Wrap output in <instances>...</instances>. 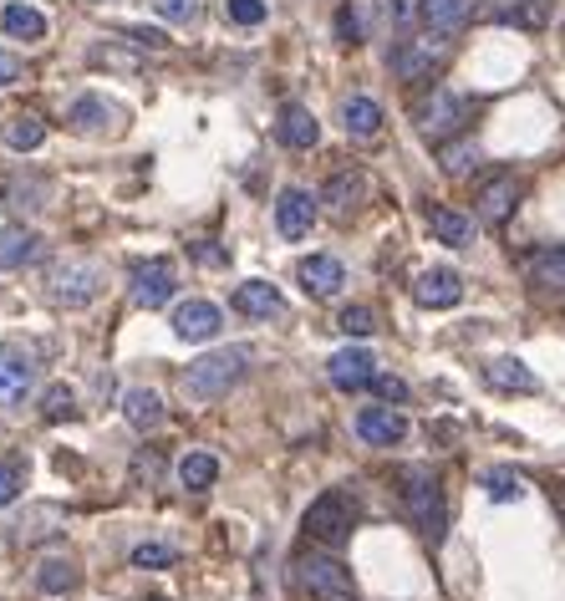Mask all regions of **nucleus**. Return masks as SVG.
Instances as JSON below:
<instances>
[{"mask_svg": "<svg viewBox=\"0 0 565 601\" xmlns=\"http://www.w3.org/2000/svg\"><path fill=\"white\" fill-rule=\"evenodd\" d=\"M398 495H402V510L408 520L418 525V535L438 546L444 530H449V500H444V479L433 474L428 464H408L398 469Z\"/></svg>", "mask_w": 565, "mask_h": 601, "instance_id": "nucleus-1", "label": "nucleus"}, {"mask_svg": "<svg viewBox=\"0 0 565 601\" xmlns=\"http://www.w3.org/2000/svg\"><path fill=\"white\" fill-rule=\"evenodd\" d=\"M249 362H255V351H249V347H219V351H209V357H200V362H189V372H183V393H189L194 402L224 398L234 383H245Z\"/></svg>", "mask_w": 565, "mask_h": 601, "instance_id": "nucleus-2", "label": "nucleus"}, {"mask_svg": "<svg viewBox=\"0 0 565 601\" xmlns=\"http://www.w3.org/2000/svg\"><path fill=\"white\" fill-rule=\"evenodd\" d=\"M357 520H362V504L351 489H326L317 500L306 504V520H300V530L311 535L317 546L336 551V546H347L351 530H357Z\"/></svg>", "mask_w": 565, "mask_h": 601, "instance_id": "nucleus-3", "label": "nucleus"}, {"mask_svg": "<svg viewBox=\"0 0 565 601\" xmlns=\"http://www.w3.org/2000/svg\"><path fill=\"white\" fill-rule=\"evenodd\" d=\"M468 117H474V102H468L464 92H453V87H433V92H423L418 107H413L418 133L428 138V143H449V138H459L468 128Z\"/></svg>", "mask_w": 565, "mask_h": 601, "instance_id": "nucleus-4", "label": "nucleus"}, {"mask_svg": "<svg viewBox=\"0 0 565 601\" xmlns=\"http://www.w3.org/2000/svg\"><path fill=\"white\" fill-rule=\"evenodd\" d=\"M296 586L311 601H357V591H351V571L342 566L326 546L296 555Z\"/></svg>", "mask_w": 565, "mask_h": 601, "instance_id": "nucleus-5", "label": "nucleus"}, {"mask_svg": "<svg viewBox=\"0 0 565 601\" xmlns=\"http://www.w3.org/2000/svg\"><path fill=\"white\" fill-rule=\"evenodd\" d=\"M444 62H449V36L444 31L402 36L398 47H393V72H398V82H428Z\"/></svg>", "mask_w": 565, "mask_h": 601, "instance_id": "nucleus-6", "label": "nucleus"}, {"mask_svg": "<svg viewBox=\"0 0 565 601\" xmlns=\"http://www.w3.org/2000/svg\"><path fill=\"white\" fill-rule=\"evenodd\" d=\"M102 266H92V260H62V266L47 276V291L56 306H67V311H82V306H92V300L102 296Z\"/></svg>", "mask_w": 565, "mask_h": 601, "instance_id": "nucleus-7", "label": "nucleus"}, {"mask_svg": "<svg viewBox=\"0 0 565 601\" xmlns=\"http://www.w3.org/2000/svg\"><path fill=\"white\" fill-rule=\"evenodd\" d=\"M174 291H179V270H174V260L153 255V260H138V266H133V300L143 306V311L168 306Z\"/></svg>", "mask_w": 565, "mask_h": 601, "instance_id": "nucleus-8", "label": "nucleus"}, {"mask_svg": "<svg viewBox=\"0 0 565 601\" xmlns=\"http://www.w3.org/2000/svg\"><path fill=\"white\" fill-rule=\"evenodd\" d=\"M36 387V357L16 342H0V408H21Z\"/></svg>", "mask_w": 565, "mask_h": 601, "instance_id": "nucleus-9", "label": "nucleus"}, {"mask_svg": "<svg viewBox=\"0 0 565 601\" xmlns=\"http://www.w3.org/2000/svg\"><path fill=\"white\" fill-rule=\"evenodd\" d=\"M519 200H525V184H519L515 174H495V179L474 194V215H479V225L499 230V225H510V215L519 209Z\"/></svg>", "mask_w": 565, "mask_h": 601, "instance_id": "nucleus-10", "label": "nucleus"}, {"mask_svg": "<svg viewBox=\"0 0 565 601\" xmlns=\"http://www.w3.org/2000/svg\"><path fill=\"white\" fill-rule=\"evenodd\" d=\"M413 300L423 306V311H449V306L464 300V276H459L453 266H428L413 281Z\"/></svg>", "mask_w": 565, "mask_h": 601, "instance_id": "nucleus-11", "label": "nucleus"}, {"mask_svg": "<svg viewBox=\"0 0 565 601\" xmlns=\"http://www.w3.org/2000/svg\"><path fill=\"white\" fill-rule=\"evenodd\" d=\"M317 194H306V189H281L275 194V234L281 240H306L311 225H317Z\"/></svg>", "mask_w": 565, "mask_h": 601, "instance_id": "nucleus-12", "label": "nucleus"}, {"mask_svg": "<svg viewBox=\"0 0 565 601\" xmlns=\"http://www.w3.org/2000/svg\"><path fill=\"white\" fill-rule=\"evenodd\" d=\"M326 378H332V387H342V393L372 387V378H377V357H372L367 347H342V351H332Z\"/></svg>", "mask_w": 565, "mask_h": 601, "instance_id": "nucleus-13", "label": "nucleus"}, {"mask_svg": "<svg viewBox=\"0 0 565 601\" xmlns=\"http://www.w3.org/2000/svg\"><path fill=\"white\" fill-rule=\"evenodd\" d=\"M357 438L362 444H372V449H393V444H402L408 438V418L398 413V408H362L357 413Z\"/></svg>", "mask_w": 565, "mask_h": 601, "instance_id": "nucleus-14", "label": "nucleus"}, {"mask_svg": "<svg viewBox=\"0 0 565 601\" xmlns=\"http://www.w3.org/2000/svg\"><path fill=\"white\" fill-rule=\"evenodd\" d=\"M224 317H219L215 300H183L179 311H174V336L179 342H215Z\"/></svg>", "mask_w": 565, "mask_h": 601, "instance_id": "nucleus-15", "label": "nucleus"}, {"mask_svg": "<svg viewBox=\"0 0 565 601\" xmlns=\"http://www.w3.org/2000/svg\"><path fill=\"white\" fill-rule=\"evenodd\" d=\"M525 281L540 296H565V245H540L525 260Z\"/></svg>", "mask_w": 565, "mask_h": 601, "instance_id": "nucleus-16", "label": "nucleus"}, {"mask_svg": "<svg viewBox=\"0 0 565 601\" xmlns=\"http://www.w3.org/2000/svg\"><path fill=\"white\" fill-rule=\"evenodd\" d=\"M367 200V174L362 168H336L332 179H326V189H321V204L332 209V215H357Z\"/></svg>", "mask_w": 565, "mask_h": 601, "instance_id": "nucleus-17", "label": "nucleus"}, {"mask_svg": "<svg viewBox=\"0 0 565 601\" xmlns=\"http://www.w3.org/2000/svg\"><path fill=\"white\" fill-rule=\"evenodd\" d=\"M296 276H300V285H306V296H317V300L336 296V291L347 285V266H342L336 255H306L296 266Z\"/></svg>", "mask_w": 565, "mask_h": 601, "instance_id": "nucleus-18", "label": "nucleus"}, {"mask_svg": "<svg viewBox=\"0 0 565 601\" xmlns=\"http://www.w3.org/2000/svg\"><path fill=\"white\" fill-rule=\"evenodd\" d=\"M275 138H281L285 149H296V153L317 149V143H321L317 113H311V107H300V102H285V107H281V123H275Z\"/></svg>", "mask_w": 565, "mask_h": 601, "instance_id": "nucleus-19", "label": "nucleus"}, {"mask_svg": "<svg viewBox=\"0 0 565 601\" xmlns=\"http://www.w3.org/2000/svg\"><path fill=\"white\" fill-rule=\"evenodd\" d=\"M47 240L26 225H0V270H26L31 260H41Z\"/></svg>", "mask_w": 565, "mask_h": 601, "instance_id": "nucleus-20", "label": "nucleus"}, {"mask_svg": "<svg viewBox=\"0 0 565 601\" xmlns=\"http://www.w3.org/2000/svg\"><path fill=\"white\" fill-rule=\"evenodd\" d=\"M67 123L77 128V133L98 138V133H113L117 123H123V113H117L107 98H92V92H87V98H77V102L67 107Z\"/></svg>", "mask_w": 565, "mask_h": 601, "instance_id": "nucleus-21", "label": "nucleus"}, {"mask_svg": "<svg viewBox=\"0 0 565 601\" xmlns=\"http://www.w3.org/2000/svg\"><path fill=\"white\" fill-rule=\"evenodd\" d=\"M234 311H240V317H255V321L285 317V296L270 281H245V285H234Z\"/></svg>", "mask_w": 565, "mask_h": 601, "instance_id": "nucleus-22", "label": "nucleus"}, {"mask_svg": "<svg viewBox=\"0 0 565 601\" xmlns=\"http://www.w3.org/2000/svg\"><path fill=\"white\" fill-rule=\"evenodd\" d=\"M428 230L438 234V245H449V251H468V245H474V215L453 209V204H433Z\"/></svg>", "mask_w": 565, "mask_h": 601, "instance_id": "nucleus-23", "label": "nucleus"}, {"mask_svg": "<svg viewBox=\"0 0 565 601\" xmlns=\"http://www.w3.org/2000/svg\"><path fill=\"white\" fill-rule=\"evenodd\" d=\"M123 418L133 423L138 434H158L168 413H164V398H158L153 387H128V393H123Z\"/></svg>", "mask_w": 565, "mask_h": 601, "instance_id": "nucleus-24", "label": "nucleus"}, {"mask_svg": "<svg viewBox=\"0 0 565 601\" xmlns=\"http://www.w3.org/2000/svg\"><path fill=\"white\" fill-rule=\"evenodd\" d=\"M342 128H347V138H357V143H372V138L383 133V107L357 92V98L342 102Z\"/></svg>", "mask_w": 565, "mask_h": 601, "instance_id": "nucleus-25", "label": "nucleus"}, {"mask_svg": "<svg viewBox=\"0 0 565 601\" xmlns=\"http://www.w3.org/2000/svg\"><path fill=\"white\" fill-rule=\"evenodd\" d=\"M484 383L495 387V393H540V378H535L519 357H495V362L484 368Z\"/></svg>", "mask_w": 565, "mask_h": 601, "instance_id": "nucleus-26", "label": "nucleus"}, {"mask_svg": "<svg viewBox=\"0 0 565 601\" xmlns=\"http://www.w3.org/2000/svg\"><path fill=\"white\" fill-rule=\"evenodd\" d=\"M0 138H5V149L11 153H36L41 143H47V123L36 113H11L5 117V128H0Z\"/></svg>", "mask_w": 565, "mask_h": 601, "instance_id": "nucleus-27", "label": "nucleus"}, {"mask_svg": "<svg viewBox=\"0 0 565 601\" xmlns=\"http://www.w3.org/2000/svg\"><path fill=\"white\" fill-rule=\"evenodd\" d=\"M11 530H16V540L36 546V540H51V535L67 530V520H62V510H56V504H36V510H26V520H16Z\"/></svg>", "mask_w": 565, "mask_h": 601, "instance_id": "nucleus-28", "label": "nucleus"}, {"mask_svg": "<svg viewBox=\"0 0 565 601\" xmlns=\"http://www.w3.org/2000/svg\"><path fill=\"white\" fill-rule=\"evenodd\" d=\"M468 16H474V0H423V21H428V31H464Z\"/></svg>", "mask_w": 565, "mask_h": 601, "instance_id": "nucleus-29", "label": "nucleus"}, {"mask_svg": "<svg viewBox=\"0 0 565 601\" xmlns=\"http://www.w3.org/2000/svg\"><path fill=\"white\" fill-rule=\"evenodd\" d=\"M77 581H82V571H77V561H67V555H47V561L36 566V586H41L47 597H67V591H77Z\"/></svg>", "mask_w": 565, "mask_h": 601, "instance_id": "nucleus-30", "label": "nucleus"}, {"mask_svg": "<svg viewBox=\"0 0 565 601\" xmlns=\"http://www.w3.org/2000/svg\"><path fill=\"white\" fill-rule=\"evenodd\" d=\"M0 26L16 36V41H41V36H47V16H41L36 5H26V0H11V5L0 11Z\"/></svg>", "mask_w": 565, "mask_h": 601, "instance_id": "nucleus-31", "label": "nucleus"}, {"mask_svg": "<svg viewBox=\"0 0 565 601\" xmlns=\"http://www.w3.org/2000/svg\"><path fill=\"white\" fill-rule=\"evenodd\" d=\"M474 164H479V143H474V138H449V143H438V168H444L449 179L474 174Z\"/></svg>", "mask_w": 565, "mask_h": 601, "instance_id": "nucleus-32", "label": "nucleus"}, {"mask_svg": "<svg viewBox=\"0 0 565 601\" xmlns=\"http://www.w3.org/2000/svg\"><path fill=\"white\" fill-rule=\"evenodd\" d=\"M215 479H219V459H215V453L194 449V453H183V459H179V485L183 489H209Z\"/></svg>", "mask_w": 565, "mask_h": 601, "instance_id": "nucleus-33", "label": "nucleus"}, {"mask_svg": "<svg viewBox=\"0 0 565 601\" xmlns=\"http://www.w3.org/2000/svg\"><path fill=\"white\" fill-rule=\"evenodd\" d=\"M479 485H484V495H489L495 504H515L519 495H525V479H519L515 469H504V464H499V469H484Z\"/></svg>", "mask_w": 565, "mask_h": 601, "instance_id": "nucleus-34", "label": "nucleus"}, {"mask_svg": "<svg viewBox=\"0 0 565 601\" xmlns=\"http://www.w3.org/2000/svg\"><path fill=\"white\" fill-rule=\"evenodd\" d=\"M41 418H47V423H67V418H77V393H72L67 383H51L47 393H41Z\"/></svg>", "mask_w": 565, "mask_h": 601, "instance_id": "nucleus-35", "label": "nucleus"}, {"mask_svg": "<svg viewBox=\"0 0 565 601\" xmlns=\"http://www.w3.org/2000/svg\"><path fill=\"white\" fill-rule=\"evenodd\" d=\"M174 561H179V551L164 546V540H138V546H133V566L138 571H168Z\"/></svg>", "mask_w": 565, "mask_h": 601, "instance_id": "nucleus-36", "label": "nucleus"}, {"mask_svg": "<svg viewBox=\"0 0 565 601\" xmlns=\"http://www.w3.org/2000/svg\"><path fill=\"white\" fill-rule=\"evenodd\" d=\"M336 332H347V336H372V332H377V317H372V306H347V311L336 317Z\"/></svg>", "mask_w": 565, "mask_h": 601, "instance_id": "nucleus-37", "label": "nucleus"}, {"mask_svg": "<svg viewBox=\"0 0 565 601\" xmlns=\"http://www.w3.org/2000/svg\"><path fill=\"white\" fill-rule=\"evenodd\" d=\"M224 16H230L234 26H260L270 11H266V0H224Z\"/></svg>", "mask_w": 565, "mask_h": 601, "instance_id": "nucleus-38", "label": "nucleus"}, {"mask_svg": "<svg viewBox=\"0 0 565 601\" xmlns=\"http://www.w3.org/2000/svg\"><path fill=\"white\" fill-rule=\"evenodd\" d=\"M387 16H393V26L408 36L418 21H423V0H387Z\"/></svg>", "mask_w": 565, "mask_h": 601, "instance_id": "nucleus-39", "label": "nucleus"}, {"mask_svg": "<svg viewBox=\"0 0 565 601\" xmlns=\"http://www.w3.org/2000/svg\"><path fill=\"white\" fill-rule=\"evenodd\" d=\"M21 489H26V474H21L16 459H5V464H0V510H5V504H16Z\"/></svg>", "mask_w": 565, "mask_h": 601, "instance_id": "nucleus-40", "label": "nucleus"}, {"mask_svg": "<svg viewBox=\"0 0 565 601\" xmlns=\"http://www.w3.org/2000/svg\"><path fill=\"white\" fill-rule=\"evenodd\" d=\"M153 11L164 21H174V26H189V21L200 16V0H153Z\"/></svg>", "mask_w": 565, "mask_h": 601, "instance_id": "nucleus-41", "label": "nucleus"}, {"mask_svg": "<svg viewBox=\"0 0 565 601\" xmlns=\"http://www.w3.org/2000/svg\"><path fill=\"white\" fill-rule=\"evenodd\" d=\"M372 393H377L383 402H402V398H408V383H402V378H387V372H377V378H372Z\"/></svg>", "mask_w": 565, "mask_h": 601, "instance_id": "nucleus-42", "label": "nucleus"}, {"mask_svg": "<svg viewBox=\"0 0 565 601\" xmlns=\"http://www.w3.org/2000/svg\"><path fill=\"white\" fill-rule=\"evenodd\" d=\"M158 474H164V464H158V453H138L133 459V485H143V479H149V485H158Z\"/></svg>", "mask_w": 565, "mask_h": 601, "instance_id": "nucleus-43", "label": "nucleus"}, {"mask_svg": "<svg viewBox=\"0 0 565 601\" xmlns=\"http://www.w3.org/2000/svg\"><path fill=\"white\" fill-rule=\"evenodd\" d=\"M123 36L133 41V47H149V51H164L168 36L164 31H149V26H123Z\"/></svg>", "mask_w": 565, "mask_h": 601, "instance_id": "nucleus-44", "label": "nucleus"}, {"mask_svg": "<svg viewBox=\"0 0 565 601\" xmlns=\"http://www.w3.org/2000/svg\"><path fill=\"white\" fill-rule=\"evenodd\" d=\"M336 36H342L347 47L362 36V31H357V11H351V5H342V11H336Z\"/></svg>", "mask_w": 565, "mask_h": 601, "instance_id": "nucleus-45", "label": "nucleus"}, {"mask_svg": "<svg viewBox=\"0 0 565 601\" xmlns=\"http://www.w3.org/2000/svg\"><path fill=\"white\" fill-rule=\"evenodd\" d=\"M194 255H200L204 266H224V260H230L224 251H215V240H200V245H194Z\"/></svg>", "mask_w": 565, "mask_h": 601, "instance_id": "nucleus-46", "label": "nucleus"}, {"mask_svg": "<svg viewBox=\"0 0 565 601\" xmlns=\"http://www.w3.org/2000/svg\"><path fill=\"white\" fill-rule=\"evenodd\" d=\"M21 77V62L11 56V51H0V87H11Z\"/></svg>", "mask_w": 565, "mask_h": 601, "instance_id": "nucleus-47", "label": "nucleus"}, {"mask_svg": "<svg viewBox=\"0 0 565 601\" xmlns=\"http://www.w3.org/2000/svg\"><path fill=\"white\" fill-rule=\"evenodd\" d=\"M495 5L504 21H525V5H530V0H495Z\"/></svg>", "mask_w": 565, "mask_h": 601, "instance_id": "nucleus-48", "label": "nucleus"}, {"mask_svg": "<svg viewBox=\"0 0 565 601\" xmlns=\"http://www.w3.org/2000/svg\"><path fill=\"white\" fill-rule=\"evenodd\" d=\"M149 601H168V597H149Z\"/></svg>", "mask_w": 565, "mask_h": 601, "instance_id": "nucleus-49", "label": "nucleus"}]
</instances>
